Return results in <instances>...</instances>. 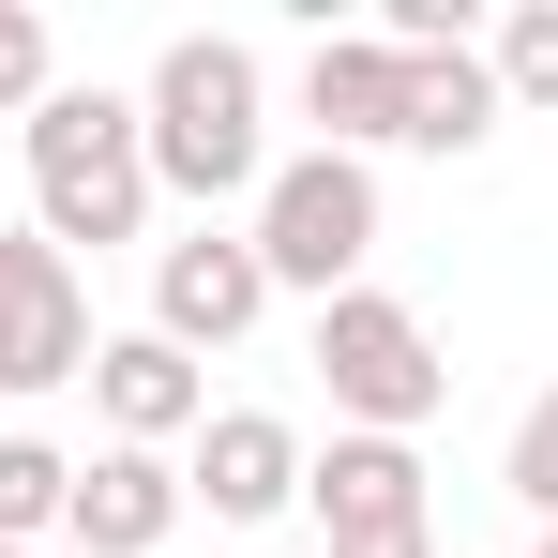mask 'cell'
<instances>
[{"label":"cell","mask_w":558,"mask_h":558,"mask_svg":"<svg viewBox=\"0 0 558 558\" xmlns=\"http://www.w3.org/2000/svg\"><path fill=\"white\" fill-rule=\"evenodd\" d=\"M513 106H498V76H483V46H423L408 61V136L392 151H483Z\"/></svg>","instance_id":"12"},{"label":"cell","mask_w":558,"mask_h":558,"mask_svg":"<svg viewBox=\"0 0 558 558\" xmlns=\"http://www.w3.org/2000/svg\"><path fill=\"white\" fill-rule=\"evenodd\" d=\"M61 498H76V453H46V438H0V544L61 529Z\"/></svg>","instance_id":"14"},{"label":"cell","mask_w":558,"mask_h":558,"mask_svg":"<svg viewBox=\"0 0 558 558\" xmlns=\"http://www.w3.org/2000/svg\"><path fill=\"white\" fill-rule=\"evenodd\" d=\"M302 513L348 544H423V453L408 438H332V453H302Z\"/></svg>","instance_id":"7"},{"label":"cell","mask_w":558,"mask_h":558,"mask_svg":"<svg viewBox=\"0 0 558 558\" xmlns=\"http://www.w3.org/2000/svg\"><path fill=\"white\" fill-rule=\"evenodd\" d=\"M92 408H106L121 453H167V438L211 423V377H196L167 332H92Z\"/></svg>","instance_id":"9"},{"label":"cell","mask_w":558,"mask_h":558,"mask_svg":"<svg viewBox=\"0 0 558 558\" xmlns=\"http://www.w3.org/2000/svg\"><path fill=\"white\" fill-rule=\"evenodd\" d=\"M257 317H272V272H257V242H242V227H196V242L151 257V332H167L182 363H196V348H242Z\"/></svg>","instance_id":"6"},{"label":"cell","mask_w":558,"mask_h":558,"mask_svg":"<svg viewBox=\"0 0 558 558\" xmlns=\"http://www.w3.org/2000/svg\"><path fill=\"white\" fill-rule=\"evenodd\" d=\"M544 558H558V529H544Z\"/></svg>","instance_id":"19"},{"label":"cell","mask_w":558,"mask_h":558,"mask_svg":"<svg viewBox=\"0 0 558 558\" xmlns=\"http://www.w3.org/2000/svg\"><path fill=\"white\" fill-rule=\"evenodd\" d=\"M136 151H151V196H257L272 182V92H257V46L242 31H182L136 92Z\"/></svg>","instance_id":"1"},{"label":"cell","mask_w":558,"mask_h":558,"mask_svg":"<svg viewBox=\"0 0 558 558\" xmlns=\"http://www.w3.org/2000/svg\"><path fill=\"white\" fill-rule=\"evenodd\" d=\"M302 121H317V151H392L408 136V61L377 46V31H317V61H302Z\"/></svg>","instance_id":"11"},{"label":"cell","mask_w":558,"mask_h":558,"mask_svg":"<svg viewBox=\"0 0 558 558\" xmlns=\"http://www.w3.org/2000/svg\"><path fill=\"white\" fill-rule=\"evenodd\" d=\"M182 498L211 513V529H272L287 498H302V438H287L272 408H211V423H196V468H182Z\"/></svg>","instance_id":"8"},{"label":"cell","mask_w":558,"mask_h":558,"mask_svg":"<svg viewBox=\"0 0 558 558\" xmlns=\"http://www.w3.org/2000/svg\"><path fill=\"white\" fill-rule=\"evenodd\" d=\"M257 272L302 287V302H348L377 257V167H348V151H287L272 182H257Z\"/></svg>","instance_id":"4"},{"label":"cell","mask_w":558,"mask_h":558,"mask_svg":"<svg viewBox=\"0 0 558 558\" xmlns=\"http://www.w3.org/2000/svg\"><path fill=\"white\" fill-rule=\"evenodd\" d=\"M15 151H31V227L76 257H121L136 227H151V151H136V92H46L15 121Z\"/></svg>","instance_id":"2"},{"label":"cell","mask_w":558,"mask_h":558,"mask_svg":"<svg viewBox=\"0 0 558 558\" xmlns=\"http://www.w3.org/2000/svg\"><path fill=\"white\" fill-rule=\"evenodd\" d=\"M46 92H61V61H46V15H31V0H0V106L31 121Z\"/></svg>","instance_id":"16"},{"label":"cell","mask_w":558,"mask_h":558,"mask_svg":"<svg viewBox=\"0 0 558 558\" xmlns=\"http://www.w3.org/2000/svg\"><path fill=\"white\" fill-rule=\"evenodd\" d=\"M317 377H332V438H423L438 423V332L392 302V287H348V302H317Z\"/></svg>","instance_id":"3"},{"label":"cell","mask_w":558,"mask_h":558,"mask_svg":"<svg viewBox=\"0 0 558 558\" xmlns=\"http://www.w3.org/2000/svg\"><path fill=\"white\" fill-rule=\"evenodd\" d=\"M92 377V287L46 227H0V392H61Z\"/></svg>","instance_id":"5"},{"label":"cell","mask_w":558,"mask_h":558,"mask_svg":"<svg viewBox=\"0 0 558 558\" xmlns=\"http://www.w3.org/2000/svg\"><path fill=\"white\" fill-rule=\"evenodd\" d=\"M348 558H438V529H423V544H348Z\"/></svg>","instance_id":"17"},{"label":"cell","mask_w":558,"mask_h":558,"mask_svg":"<svg viewBox=\"0 0 558 558\" xmlns=\"http://www.w3.org/2000/svg\"><path fill=\"white\" fill-rule=\"evenodd\" d=\"M483 76H498V106H558V0H513V15H498Z\"/></svg>","instance_id":"13"},{"label":"cell","mask_w":558,"mask_h":558,"mask_svg":"<svg viewBox=\"0 0 558 558\" xmlns=\"http://www.w3.org/2000/svg\"><path fill=\"white\" fill-rule=\"evenodd\" d=\"M498 483H513V498H529V513L558 529V377L529 392V408H513V453H498Z\"/></svg>","instance_id":"15"},{"label":"cell","mask_w":558,"mask_h":558,"mask_svg":"<svg viewBox=\"0 0 558 558\" xmlns=\"http://www.w3.org/2000/svg\"><path fill=\"white\" fill-rule=\"evenodd\" d=\"M182 513H196V498H182V468H167V453H121V438H106V453H76L61 544H76V558H151Z\"/></svg>","instance_id":"10"},{"label":"cell","mask_w":558,"mask_h":558,"mask_svg":"<svg viewBox=\"0 0 558 558\" xmlns=\"http://www.w3.org/2000/svg\"><path fill=\"white\" fill-rule=\"evenodd\" d=\"M0 558H31V544H0Z\"/></svg>","instance_id":"18"}]
</instances>
